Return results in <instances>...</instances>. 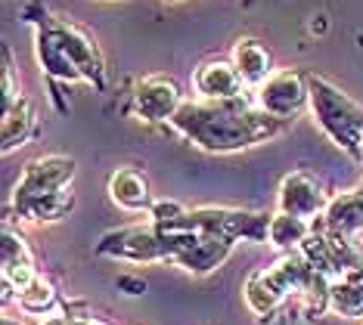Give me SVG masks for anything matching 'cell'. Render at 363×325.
<instances>
[{
    "label": "cell",
    "mask_w": 363,
    "mask_h": 325,
    "mask_svg": "<svg viewBox=\"0 0 363 325\" xmlns=\"http://www.w3.org/2000/svg\"><path fill=\"white\" fill-rule=\"evenodd\" d=\"M4 325H22V322H13V319H4Z\"/></svg>",
    "instance_id": "obj_27"
},
{
    "label": "cell",
    "mask_w": 363,
    "mask_h": 325,
    "mask_svg": "<svg viewBox=\"0 0 363 325\" xmlns=\"http://www.w3.org/2000/svg\"><path fill=\"white\" fill-rule=\"evenodd\" d=\"M0 90H4V106L0 112H6L16 99H19V90H16V81H13V59H10V47H4V74H0Z\"/></svg>",
    "instance_id": "obj_23"
},
{
    "label": "cell",
    "mask_w": 363,
    "mask_h": 325,
    "mask_svg": "<svg viewBox=\"0 0 363 325\" xmlns=\"http://www.w3.org/2000/svg\"><path fill=\"white\" fill-rule=\"evenodd\" d=\"M193 90L199 99L208 103H224V99H239L249 93L245 81L239 78L236 65L230 59H205L193 74Z\"/></svg>",
    "instance_id": "obj_11"
},
{
    "label": "cell",
    "mask_w": 363,
    "mask_h": 325,
    "mask_svg": "<svg viewBox=\"0 0 363 325\" xmlns=\"http://www.w3.org/2000/svg\"><path fill=\"white\" fill-rule=\"evenodd\" d=\"M118 285H121V288H130V295H140V291L146 288V282H140V279H134V276H121Z\"/></svg>",
    "instance_id": "obj_25"
},
{
    "label": "cell",
    "mask_w": 363,
    "mask_h": 325,
    "mask_svg": "<svg viewBox=\"0 0 363 325\" xmlns=\"http://www.w3.org/2000/svg\"><path fill=\"white\" fill-rule=\"evenodd\" d=\"M236 241L220 239V236H205V232H189L184 251L177 257V266H184L186 273H196V276H205V273L218 270L220 263L230 257Z\"/></svg>",
    "instance_id": "obj_15"
},
{
    "label": "cell",
    "mask_w": 363,
    "mask_h": 325,
    "mask_svg": "<svg viewBox=\"0 0 363 325\" xmlns=\"http://www.w3.org/2000/svg\"><path fill=\"white\" fill-rule=\"evenodd\" d=\"M75 180V158L69 155H40L22 168V177L13 189V202H31L62 189H72Z\"/></svg>",
    "instance_id": "obj_6"
},
{
    "label": "cell",
    "mask_w": 363,
    "mask_h": 325,
    "mask_svg": "<svg viewBox=\"0 0 363 325\" xmlns=\"http://www.w3.org/2000/svg\"><path fill=\"white\" fill-rule=\"evenodd\" d=\"M189 232L184 229H164L159 223H146V227H121L112 229L96 241L94 251L100 257L112 261H128V263H177L184 251Z\"/></svg>",
    "instance_id": "obj_3"
},
{
    "label": "cell",
    "mask_w": 363,
    "mask_h": 325,
    "mask_svg": "<svg viewBox=\"0 0 363 325\" xmlns=\"http://www.w3.org/2000/svg\"><path fill=\"white\" fill-rule=\"evenodd\" d=\"M270 217L261 211H242V207H184V214L171 223L168 229L184 232H205V236H220L230 241H267L270 236Z\"/></svg>",
    "instance_id": "obj_4"
},
{
    "label": "cell",
    "mask_w": 363,
    "mask_h": 325,
    "mask_svg": "<svg viewBox=\"0 0 363 325\" xmlns=\"http://www.w3.org/2000/svg\"><path fill=\"white\" fill-rule=\"evenodd\" d=\"M22 19L35 28V56H38L40 72L50 78V84H78V81H84L75 59H72V53L62 44L53 13H47L40 4H31L22 13Z\"/></svg>",
    "instance_id": "obj_5"
},
{
    "label": "cell",
    "mask_w": 363,
    "mask_h": 325,
    "mask_svg": "<svg viewBox=\"0 0 363 325\" xmlns=\"http://www.w3.org/2000/svg\"><path fill=\"white\" fill-rule=\"evenodd\" d=\"M0 266H4V282H10L19 295L22 288H28L38 279L35 257L28 251V241L22 232L13 229V223H4V241H0Z\"/></svg>",
    "instance_id": "obj_13"
},
{
    "label": "cell",
    "mask_w": 363,
    "mask_h": 325,
    "mask_svg": "<svg viewBox=\"0 0 363 325\" xmlns=\"http://www.w3.org/2000/svg\"><path fill=\"white\" fill-rule=\"evenodd\" d=\"M109 198L118 207H125L130 214H143L152 211V193H150V180L143 171L137 168H118L109 177Z\"/></svg>",
    "instance_id": "obj_17"
},
{
    "label": "cell",
    "mask_w": 363,
    "mask_h": 325,
    "mask_svg": "<svg viewBox=\"0 0 363 325\" xmlns=\"http://www.w3.org/2000/svg\"><path fill=\"white\" fill-rule=\"evenodd\" d=\"M292 295L289 282L283 279V273L277 266H261V270L249 273L242 285V297H245V307L255 313V316H274L279 307L286 304V297Z\"/></svg>",
    "instance_id": "obj_12"
},
{
    "label": "cell",
    "mask_w": 363,
    "mask_h": 325,
    "mask_svg": "<svg viewBox=\"0 0 363 325\" xmlns=\"http://www.w3.org/2000/svg\"><path fill=\"white\" fill-rule=\"evenodd\" d=\"M360 164H363V143H360Z\"/></svg>",
    "instance_id": "obj_28"
},
{
    "label": "cell",
    "mask_w": 363,
    "mask_h": 325,
    "mask_svg": "<svg viewBox=\"0 0 363 325\" xmlns=\"http://www.w3.org/2000/svg\"><path fill=\"white\" fill-rule=\"evenodd\" d=\"M230 62L236 65L239 78L245 81L249 90H258L261 84H267L274 78V56H270V50L258 38H239L233 44Z\"/></svg>",
    "instance_id": "obj_16"
},
{
    "label": "cell",
    "mask_w": 363,
    "mask_h": 325,
    "mask_svg": "<svg viewBox=\"0 0 363 325\" xmlns=\"http://www.w3.org/2000/svg\"><path fill=\"white\" fill-rule=\"evenodd\" d=\"M35 124H38V115H35V106H31L28 96H19L16 103L0 112V133H4V155H10L13 149L26 146V139L35 133Z\"/></svg>",
    "instance_id": "obj_18"
},
{
    "label": "cell",
    "mask_w": 363,
    "mask_h": 325,
    "mask_svg": "<svg viewBox=\"0 0 363 325\" xmlns=\"http://www.w3.org/2000/svg\"><path fill=\"white\" fill-rule=\"evenodd\" d=\"M311 232H313L311 220H301V217L277 211L274 217H270V236H267V241L277 248V251L292 254V251H298V248L304 245V239H308Z\"/></svg>",
    "instance_id": "obj_21"
},
{
    "label": "cell",
    "mask_w": 363,
    "mask_h": 325,
    "mask_svg": "<svg viewBox=\"0 0 363 325\" xmlns=\"http://www.w3.org/2000/svg\"><path fill=\"white\" fill-rule=\"evenodd\" d=\"M16 304H19V310H26L31 316H53L56 304H60V295H56L50 279L38 276L28 288H22L19 295H16Z\"/></svg>",
    "instance_id": "obj_22"
},
{
    "label": "cell",
    "mask_w": 363,
    "mask_h": 325,
    "mask_svg": "<svg viewBox=\"0 0 363 325\" xmlns=\"http://www.w3.org/2000/svg\"><path fill=\"white\" fill-rule=\"evenodd\" d=\"M184 103L186 99L180 93V84L168 74H150V78L137 81L134 96H130L134 115L146 124H168Z\"/></svg>",
    "instance_id": "obj_8"
},
{
    "label": "cell",
    "mask_w": 363,
    "mask_h": 325,
    "mask_svg": "<svg viewBox=\"0 0 363 325\" xmlns=\"http://www.w3.org/2000/svg\"><path fill=\"white\" fill-rule=\"evenodd\" d=\"M255 99L267 115L283 121H292L304 108H311V90H308V74L298 69H283L274 72L267 84L255 90Z\"/></svg>",
    "instance_id": "obj_7"
},
{
    "label": "cell",
    "mask_w": 363,
    "mask_h": 325,
    "mask_svg": "<svg viewBox=\"0 0 363 325\" xmlns=\"http://www.w3.org/2000/svg\"><path fill=\"white\" fill-rule=\"evenodd\" d=\"M186 143H193L202 152H239L252 149L267 139H277L292 121L274 118L258 106L255 93L224 103H208V99H186L177 108V115L168 121Z\"/></svg>",
    "instance_id": "obj_1"
},
{
    "label": "cell",
    "mask_w": 363,
    "mask_h": 325,
    "mask_svg": "<svg viewBox=\"0 0 363 325\" xmlns=\"http://www.w3.org/2000/svg\"><path fill=\"white\" fill-rule=\"evenodd\" d=\"M53 19H56V28H60V35H62L65 50L72 53L81 78H84V84H90L96 93H103L106 90V59H103L100 47H96V38L90 35L84 25L65 19V16H53Z\"/></svg>",
    "instance_id": "obj_9"
},
{
    "label": "cell",
    "mask_w": 363,
    "mask_h": 325,
    "mask_svg": "<svg viewBox=\"0 0 363 325\" xmlns=\"http://www.w3.org/2000/svg\"><path fill=\"white\" fill-rule=\"evenodd\" d=\"M313 227L345 239H354L357 232H363V186L329 198L326 211L320 214V223L313 220Z\"/></svg>",
    "instance_id": "obj_14"
},
{
    "label": "cell",
    "mask_w": 363,
    "mask_h": 325,
    "mask_svg": "<svg viewBox=\"0 0 363 325\" xmlns=\"http://www.w3.org/2000/svg\"><path fill=\"white\" fill-rule=\"evenodd\" d=\"M329 310L345 319L363 316V273H348L342 279H333L329 285Z\"/></svg>",
    "instance_id": "obj_20"
},
{
    "label": "cell",
    "mask_w": 363,
    "mask_h": 325,
    "mask_svg": "<svg viewBox=\"0 0 363 325\" xmlns=\"http://www.w3.org/2000/svg\"><path fill=\"white\" fill-rule=\"evenodd\" d=\"M13 214L26 223H56L65 214H72L75 207V193L62 189V193L44 195V198H31V202H13Z\"/></svg>",
    "instance_id": "obj_19"
},
{
    "label": "cell",
    "mask_w": 363,
    "mask_h": 325,
    "mask_svg": "<svg viewBox=\"0 0 363 325\" xmlns=\"http://www.w3.org/2000/svg\"><path fill=\"white\" fill-rule=\"evenodd\" d=\"M168 4H177V0H168Z\"/></svg>",
    "instance_id": "obj_29"
},
{
    "label": "cell",
    "mask_w": 363,
    "mask_h": 325,
    "mask_svg": "<svg viewBox=\"0 0 363 325\" xmlns=\"http://www.w3.org/2000/svg\"><path fill=\"white\" fill-rule=\"evenodd\" d=\"M311 90V115L320 124L333 143L348 152L354 161H360V143H363V106L351 99L338 84H333L323 74H308Z\"/></svg>",
    "instance_id": "obj_2"
},
{
    "label": "cell",
    "mask_w": 363,
    "mask_h": 325,
    "mask_svg": "<svg viewBox=\"0 0 363 325\" xmlns=\"http://www.w3.org/2000/svg\"><path fill=\"white\" fill-rule=\"evenodd\" d=\"M40 325H72V319H69V313H53V316H47Z\"/></svg>",
    "instance_id": "obj_26"
},
{
    "label": "cell",
    "mask_w": 363,
    "mask_h": 325,
    "mask_svg": "<svg viewBox=\"0 0 363 325\" xmlns=\"http://www.w3.org/2000/svg\"><path fill=\"white\" fill-rule=\"evenodd\" d=\"M65 313H69L72 325H106L103 319H94V316H84V313H72V310H65Z\"/></svg>",
    "instance_id": "obj_24"
},
{
    "label": "cell",
    "mask_w": 363,
    "mask_h": 325,
    "mask_svg": "<svg viewBox=\"0 0 363 325\" xmlns=\"http://www.w3.org/2000/svg\"><path fill=\"white\" fill-rule=\"evenodd\" d=\"M277 205L283 214H292V217H301V220L313 223V217H320L326 211L329 198L323 195V186H320L311 173L292 171L283 177V183H279Z\"/></svg>",
    "instance_id": "obj_10"
}]
</instances>
